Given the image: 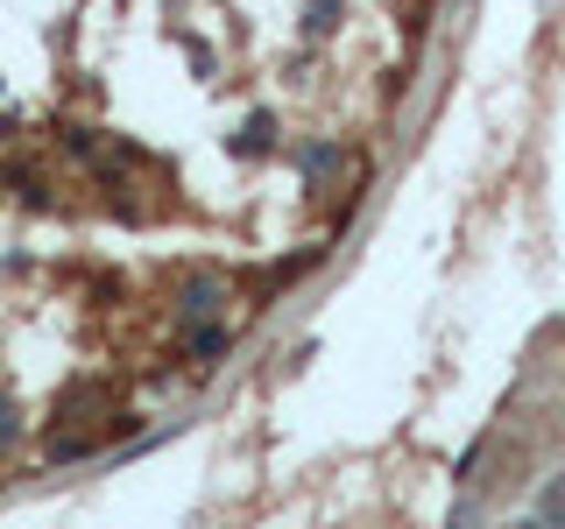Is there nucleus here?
Segmentation results:
<instances>
[{"instance_id": "f257e3e1", "label": "nucleus", "mask_w": 565, "mask_h": 529, "mask_svg": "<svg viewBox=\"0 0 565 529\" xmlns=\"http://www.w3.org/2000/svg\"><path fill=\"white\" fill-rule=\"evenodd\" d=\"M537 522L544 529H565V473H552V481L537 487Z\"/></svg>"}]
</instances>
